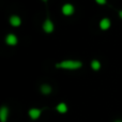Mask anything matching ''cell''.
Instances as JSON below:
<instances>
[{"instance_id": "6da1fadb", "label": "cell", "mask_w": 122, "mask_h": 122, "mask_svg": "<svg viewBox=\"0 0 122 122\" xmlns=\"http://www.w3.org/2000/svg\"><path fill=\"white\" fill-rule=\"evenodd\" d=\"M80 66H81V62L75 60H65L57 64V67H61V69L65 70H76L79 69Z\"/></svg>"}, {"instance_id": "7a4b0ae2", "label": "cell", "mask_w": 122, "mask_h": 122, "mask_svg": "<svg viewBox=\"0 0 122 122\" xmlns=\"http://www.w3.org/2000/svg\"><path fill=\"white\" fill-rule=\"evenodd\" d=\"M43 29H44V31L46 32V33H51V32H53V30H54L53 21H51V19H46V20L44 21V24H43Z\"/></svg>"}, {"instance_id": "3957f363", "label": "cell", "mask_w": 122, "mask_h": 122, "mask_svg": "<svg viewBox=\"0 0 122 122\" xmlns=\"http://www.w3.org/2000/svg\"><path fill=\"white\" fill-rule=\"evenodd\" d=\"M62 13L64 15H66V16H70V15H72L74 13V8L72 4H64V5L62 6Z\"/></svg>"}, {"instance_id": "277c9868", "label": "cell", "mask_w": 122, "mask_h": 122, "mask_svg": "<svg viewBox=\"0 0 122 122\" xmlns=\"http://www.w3.org/2000/svg\"><path fill=\"white\" fill-rule=\"evenodd\" d=\"M41 112L42 110L41 109H38V108H32V109L29 110V116L31 119H38L39 117L41 116Z\"/></svg>"}, {"instance_id": "5b68a950", "label": "cell", "mask_w": 122, "mask_h": 122, "mask_svg": "<svg viewBox=\"0 0 122 122\" xmlns=\"http://www.w3.org/2000/svg\"><path fill=\"white\" fill-rule=\"evenodd\" d=\"M8 115H9L8 108H6L5 106H3V107L1 108V110H0V120H1V122H5L6 121Z\"/></svg>"}, {"instance_id": "8992f818", "label": "cell", "mask_w": 122, "mask_h": 122, "mask_svg": "<svg viewBox=\"0 0 122 122\" xmlns=\"http://www.w3.org/2000/svg\"><path fill=\"white\" fill-rule=\"evenodd\" d=\"M5 42H6V44H9V45H15L17 43V38L14 34H9L5 38Z\"/></svg>"}, {"instance_id": "52a82bcc", "label": "cell", "mask_w": 122, "mask_h": 122, "mask_svg": "<svg viewBox=\"0 0 122 122\" xmlns=\"http://www.w3.org/2000/svg\"><path fill=\"white\" fill-rule=\"evenodd\" d=\"M21 20L20 18H19L18 16H16V15H13V16H11L10 18V24L12 26H14V27H18L19 25H20Z\"/></svg>"}, {"instance_id": "ba28073f", "label": "cell", "mask_w": 122, "mask_h": 122, "mask_svg": "<svg viewBox=\"0 0 122 122\" xmlns=\"http://www.w3.org/2000/svg\"><path fill=\"white\" fill-rule=\"evenodd\" d=\"M100 27H101V29H103V30L108 29V28L110 27V20L108 18H103L101 21H100Z\"/></svg>"}, {"instance_id": "9c48e42d", "label": "cell", "mask_w": 122, "mask_h": 122, "mask_svg": "<svg viewBox=\"0 0 122 122\" xmlns=\"http://www.w3.org/2000/svg\"><path fill=\"white\" fill-rule=\"evenodd\" d=\"M57 110L59 112H61V114H64V112H67V106L65 105L64 103H60V104H58V106H57Z\"/></svg>"}, {"instance_id": "30bf717a", "label": "cell", "mask_w": 122, "mask_h": 122, "mask_svg": "<svg viewBox=\"0 0 122 122\" xmlns=\"http://www.w3.org/2000/svg\"><path fill=\"white\" fill-rule=\"evenodd\" d=\"M41 90H42V92L44 93V94H48V93H51V88L48 85H43V86L41 87Z\"/></svg>"}, {"instance_id": "8fae6325", "label": "cell", "mask_w": 122, "mask_h": 122, "mask_svg": "<svg viewBox=\"0 0 122 122\" xmlns=\"http://www.w3.org/2000/svg\"><path fill=\"white\" fill-rule=\"evenodd\" d=\"M91 67H92L93 70H95V71H97V70L101 67V63L97 60H93L92 62H91Z\"/></svg>"}, {"instance_id": "7c38bea8", "label": "cell", "mask_w": 122, "mask_h": 122, "mask_svg": "<svg viewBox=\"0 0 122 122\" xmlns=\"http://www.w3.org/2000/svg\"><path fill=\"white\" fill-rule=\"evenodd\" d=\"M95 1H97V3H100V4H104L106 2V0H95Z\"/></svg>"}, {"instance_id": "4fadbf2b", "label": "cell", "mask_w": 122, "mask_h": 122, "mask_svg": "<svg viewBox=\"0 0 122 122\" xmlns=\"http://www.w3.org/2000/svg\"><path fill=\"white\" fill-rule=\"evenodd\" d=\"M119 16H120L121 18H122V11H120V12H119Z\"/></svg>"}, {"instance_id": "5bb4252c", "label": "cell", "mask_w": 122, "mask_h": 122, "mask_svg": "<svg viewBox=\"0 0 122 122\" xmlns=\"http://www.w3.org/2000/svg\"><path fill=\"white\" fill-rule=\"evenodd\" d=\"M116 122H122V121H116Z\"/></svg>"}, {"instance_id": "9a60e30c", "label": "cell", "mask_w": 122, "mask_h": 122, "mask_svg": "<svg viewBox=\"0 0 122 122\" xmlns=\"http://www.w3.org/2000/svg\"><path fill=\"white\" fill-rule=\"evenodd\" d=\"M43 1H47V0H43Z\"/></svg>"}]
</instances>
